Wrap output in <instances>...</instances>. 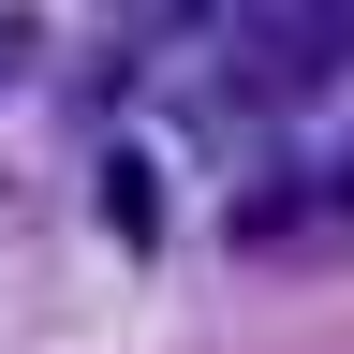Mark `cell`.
Wrapping results in <instances>:
<instances>
[{
  "mask_svg": "<svg viewBox=\"0 0 354 354\" xmlns=\"http://www.w3.org/2000/svg\"><path fill=\"white\" fill-rule=\"evenodd\" d=\"M339 44H354V0H251V15H236V59L266 88H325Z\"/></svg>",
  "mask_w": 354,
  "mask_h": 354,
  "instance_id": "obj_1",
  "label": "cell"
},
{
  "mask_svg": "<svg viewBox=\"0 0 354 354\" xmlns=\"http://www.w3.org/2000/svg\"><path fill=\"white\" fill-rule=\"evenodd\" d=\"M30 74V15H0V88H15Z\"/></svg>",
  "mask_w": 354,
  "mask_h": 354,
  "instance_id": "obj_2",
  "label": "cell"
}]
</instances>
